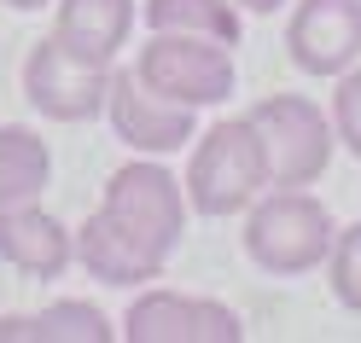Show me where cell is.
<instances>
[{
    "instance_id": "16",
    "label": "cell",
    "mask_w": 361,
    "mask_h": 343,
    "mask_svg": "<svg viewBox=\"0 0 361 343\" xmlns=\"http://www.w3.org/2000/svg\"><path fill=\"white\" fill-rule=\"evenodd\" d=\"M326 273H332V297L344 303L350 314H361V221L344 227L326 250Z\"/></svg>"
},
{
    "instance_id": "6",
    "label": "cell",
    "mask_w": 361,
    "mask_h": 343,
    "mask_svg": "<svg viewBox=\"0 0 361 343\" xmlns=\"http://www.w3.org/2000/svg\"><path fill=\"white\" fill-rule=\"evenodd\" d=\"M24 94L53 123H94L105 111V94H111V64H87L59 35H47L24 58Z\"/></svg>"
},
{
    "instance_id": "8",
    "label": "cell",
    "mask_w": 361,
    "mask_h": 343,
    "mask_svg": "<svg viewBox=\"0 0 361 343\" xmlns=\"http://www.w3.org/2000/svg\"><path fill=\"white\" fill-rule=\"evenodd\" d=\"M128 343H239L245 326L228 303L216 297H187V291H146L123 314Z\"/></svg>"
},
{
    "instance_id": "13",
    "label": "cell",
    "mask_w": 361,
    "mask_h": 343,
    "mask_svg": "<svg viewBox=\"0 0 361 343\" xmlns=\"http://www.w3.org/2000/svg\"><path fill=\"white\" fill-rule=\"evenodd\" d=\"M117 332H111V320L82 303V297H71V303H53L41 314H12L0 320V343H111Z\"/></svg>"
},
{
    "instance_id": "17",
    "label": "cell",
    "mask_w": 361,
    "mask_h": 343,
    "mask_svg": "<svg viewBox=\"0 0 361 343\" xmlns=\"http://www.w3.org/2000/svg\"><path fill=\"white\" fill-rule=\"evenodd\" d=\"M332 128L355 157H361V64H350L338 76V94H332Z\"/></svg>"
},
{
    "instance_id": "15",
    "label": "cell",
    "mask_w": 361,
    "mask_h": 343,
    "mask_svg": "<svg viewBox=\"0 0 361 343\" xmlns=\"http://www.w3.org/2000/svg\"><path fill=\"white\" fill-rule=\"evenodd\" d=\"M152 35H210L221 47H239V6L233 0H146Z\"/></svg>"
},
{
    "instance_id": "10",
    "label": "cell",
    "mask_w": 361,
    "mask_h": 343,
    "mask_svg": "<svg viewBox=\"0 0 361 343\" xmlns=\"http://www.w3.org/2000/svg\"><path fill=\"white\" fill-rule=\"evenodd\" d=\"M0 262L18 268L24 280H59L76 262V233L41 210V198L12 204V210H0Z\"/></svg>"
},
{
    "instance_id": "5",
    "label": "cell",
    "mask_w": 361,
    "mask_h": 343,
    "mask_svg": "<svg viewBox=\"0 0 361 343\" xmlns=\"http://www.w3.org/2000/svg\"><path fill=\"white\" fill-rule=\"evenodd\" d=\"M134 76L152 94L204 111L233 99V47H221L210 35H152L134 58Z\"/></svg>"
},
{
    "instance_id": "12",
    "label": "cell",
    "mask_w": 361,
    "mask_h": 343,
    "mask_svg": "<svg viewBox=\"0 0 361 343\" xmlns=\"http://www.w3.org/2000/svg\"><path fill=\"white\" fill-rule=\"evenodd\" d=\"M76 262L94 273L99 285H146V280H157V273H164V262L146 256V250L134 244L123 227H111L99 210L76 227Z\"/></svg>"
},
{
    "instance_id": "11",
    "label": "cell",
    "mask_w": 361,
    "mask_h": 343,
    "mask_svg": "<svg viewBox=\"0 0 361 343\" xmlns=\"http://www.w3.org/2000/svg\"><path fill=\"white\" fill-rule=\"evenodd\" d=\"M134 30V0H59L53 35L87 64H117V47Z\"/></svg>"
},
{
    "instance_id": "7",
    "label": "cell",
    "mask_w": 361,
    "mask_h": 343,
    "mask_svg": "<svg viewBox=\"0 0 361 343\" xmlns=\"http://www.w3.org/2000/svg\"><path fill=\"white\" fill-rule=\"evenodd\" d=\"M105 117H111V128H117V140L134 146L140 157H169V151L198 140V111L152 94V87L134 76V64H128V70H111Z\"/></svg>"
},
{
    "instance_id": "4",
    "label": "cell",
    "mask_w": 361,
    "mask_h": 343,
    "mask_svg": "<svg viewBox=\"0 0 361 343\" xmlns=\"http://www.w3.org/2000/svg\"><path fill=\"white\" fill-rule=\"evenodd\" d=\"M251 128L262 134V151H268V187H314L326 175L338 128L314 99H303V94L257 99Z\"/></svg>"
},
{
    "instance_id": "14",
    "label": "cell",
    "mask_w": 361,
    "mask_h": 343,
    "mask_svg": "<svg viewBox=\"0 0 361 343\" xmlns=\"http://www.w3.org/2000/svg\"><path fill=\"white\" fill-rule=\"evenodd\" d=\"M53 180V151L35 128H18L6 123L0 128V210L12 204H35Z\"/></svg>"
},
{
    "instance_id": "9",
    "label": "cell",
    "mask_w": 361,
    "mask_h": 343,
    "mask_svg": "<svg viewBox=\"0 0 361 343\" xmlns=\"http://www.w3.org/2000/svg\"><path fill=\"white\" fill-rule=\"evenodd\" d=\"M291 64L303 76H344L361 58V0H298L286 30Z\"/></svg>"
},
{
    "instance_id": "1",
    "label": "cell",
    "mask_w": 361,
    "mask_h": 343,
    "mask_svg": "<svg viewBox=\"0 0 361 343\" xmlns=\"http://www.w3.org/2000/svg\"><path fill=\"white\" fill-rule=\"evenodd\" d=\"M180 187H187V210H198V216L251 210L268 187V151H262V134L251 128V117H233V123H216L210 134H198Z\"/></svg>"
},
{
    "instance_id": "3",
    "label": "cell",
    "mask_w": 361,
    "mask_h": 343,
    "mask_svg": "<svg viewBox=\"0 0 361 343\" xmlns=\"http://www.w3.org/2000/svg\"><path fill=\"white\" fill-rule=\"evenodd\" d=\"M99 216L111 227L146 250V256L169 262V250L180 244V227H187V187L152 157H134L117 175L105 180V198H99Z\"/></svg>"
},
{
    "instance_id": "2",
    "label": "cell",
    "mask_w": 361,
    "mask_h": 343,
    "mask_svg": "<svg viewBox=\"0 0 361 343\" xmlns=\"http://www.w3.org/2000/svg\"><path fill=\"white\" fill-rule=\"evenodd\" d=\"M338 239V227L326 216L321 198H309L303 187H274L251 204V221H245V256L262 273H309L326 262V250Z\"/></svg>"
},
{
    "instance_id": "19",
    "label": "cell",
    "mask_w": 361,
    "mask_h": 343,
    "mask_svg": "<svg viewBox=\"0 0 361 343\" xmlns=\"http://www.w3.org/2000/svg\"><path fill=\"white\" fill-rule=\"evenodd\" d=\"M6 6H18V12H35V6H53V0H6Z\"/></svg>"
},
{
    "instance_id": "18",
    "label": "cell",
    "mask_w": 361,
    "mask_h": 343,
    "mask_svg": "<svg viewBox=\"0 0 361 343\" xmlns=\"http://www.w3.org/2000/svg\"><path fill=\"white\" fill-rule=\"evenodd\" d=\"M233 6H239V12H280L286 0H233Z\"/></svg>"
}]
</instances>
